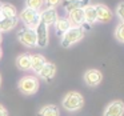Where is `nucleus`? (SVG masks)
<instances>
[{
    "label": "nucleus",
    "instance_id": "f257e3e1",
    "mask_svg": "<svg viewBox=\"0 0 124 116\" xmlns=\"http://www.w3.org/2000/svg\"><path fill=\"white\" fill-rule=\"evenodd\" d=\"M84 35H85V30L83 27H71L67 32H64L60 38V44L63 48H70V47L75 46L80 40H83Z\"/></svg>",
    "mask_w": 124,
    "mask_h": 116
},
{
    "label": "nucleus",
    "instance_id": "f03ea898",
    "mask_svg": "<svg viewBox=\"0 0 124 116\" xmlns=\"http://www.w3.org/2000/svg\"><path fill=\"white\" fill-rule=\"evenodd\" d=\"M62 105L68 112H75V111H79L84 107V97L79 92L71 91L64 96V99L62 101Z\"/></svg>",
    "mask_w": 124,
    "mask_h": 116
},
{
    "label": "nucleus",
    "instance_id": "7ed1b4c3",
    "mask_svg": "<svg viewBox=\"0 0 124 116\" xmlns=\"http://www.w3.org/2000/svg\"><path fill=\"white\" fill-rule=\"evenodd\" d=\"M39 87H40V84H39V79L36 76H24L17 83L19 91L23 95H27V96L35 95L39 91Z\"/></svg>",
    "mask_w": 124,
    "mask_h": 116
},
{
    "label": "nucleus",
    "instance_id": "20e7f679",
    "mask_svg": "<svg viewBox=\"0 0 124 116\" xmlns=\"http://www.w3.org/2000/svg\"><path fill=\"white\" fill-rule=\"evenodd\" d=\"M19 19L22 20V23L25 25V28L30 30H35L40 23V12L33 11L30 8H24L19 15Z\"/></svg>",
    "mask_w": 124,
    "mask_h": 116
},
{
    "label": "nucleus",
    "instance_id": "39448f33",
    "mask_svg": "<svg viewBox=\"0 0 124 116\" xmlns=\"http://www.w3.org/2000/svg\"><path fill=\"white\" fill-rule=\"evenodd\" d=\"M17 40L23 44V46L28 47V48H33L36 47V33L35 30H30V28H23L17 32L16 35Z\"/></svg>",
    "mask_w": 124,
    "mask_h": 116
},
{
    "label": "nucleus",
    "instance_id": "423d86ee",
    "mask_svg": "<svg viewBox=\"0 0 124 116\" xmlns=\"http://www.w3.org/2000/svg\"><path fill=\"white\" fill-rule=\"evenodd\" d=\"M35 33H36V47H39V48H46L48 46V39H49L48 33L49 32H48V27L41 20L39 23V25L35 28Z\"/></svg>",
    "mask_w": 124,
    "mask_h": 116
},
{
    "label": "nucleus",
    "instance_id": "0eeeda50",
    "mask_svg": "<svg viewBox=\"0 0 124 116\" xmlns=\"http://www.w3.org/2000/svg\"><path fill=\"white\" fill-rule=\"evenodd\" d=\"M84 83L88 87H97L103 80V73L99 70H87L83 75Z\"/></svg>",
    "mask_w": 124,
    "mask_h": 116
},
{
    "label": "nucleus",
    "instance_id": "6e6552de",
    "mask_svg": "<svg viewBox=\"0 0 124 116\" xmlns=\"http://www.w3.org/2000/svg\"><path fill=\"white\" fill-rule=\"evenodd\" d=\"M96 8V22L97 23H108L112 20L113 14L105 4H95Z\"/></svg>",
    "mask_w": 124,
    "mask_h": 116
},
{
    "label": "nucleus",
    "instance_id": "1a4fd4ad",
    "mask_svg": "<svg viewBox=\"0 0 124 116\" xmlns=\"http://www.w3.org/2000/svg\"><path fill=\"white\" fill-rule=\"evenodd\" d=\"M123 115H124V103L121 100L111 101L103 112V116H123Z\"/></svg>",
    "mask_w": 124,
    "mask_h": 116
},
{
    "label": "nucleus",
    "instance_id": "9d476101",
    "mask_svg": "<svg viewBox=\"0 0 124 116\" xmlns=\"http://www.w3.org/2000/svg\"><path fill=\"white\" fill-rule=\"evenodd\" d=\"M57 19H59V15H57L56 8H46L40 12V20L48 28L51 27V25H54Z\"/></svg>",
    "mask_w": 124,
    "mask_h": 116
},
{
    "label": "nucleus",
    "instance_id": "9b49d317",
    "mask_svg": "<svg viewBox=\"0 0 124 116\" xmlns=\"http://www.w3.org/2000/svg\"><path fill=\"white\" fill-rule=\"evenodd\" d=\"M68 20L71 22L72 27H83V24H85L83 7L78 8V9H73L72 12H70L68 14Z\"/></svg>",
    "mask_w": 124,
    "mask_h": 116
},
{
    "label": "nucleus",
    "instance_id": "f8f14e48",
    "mask_svg": "<svg viewBox=\"0 0 124 116\" xmlns=\"http://www.w3.org/2000/svg\"><path fill=\"white\" fill-rule=\"evenodd\" d=\"M38 75L46 81H52V79H54L55 75H56V65H55L54 63L47 62Z\"/></svg>",
    "mask_w": 124,
    "mask_h": 116
},
{
    "label": "nucleus",
    "instance_id": "ddd939ff",
    "mask_svg": "<svg viewBox=\"0 0 124 116\" xmlns=\"http://www.w3.org/2000/svg\"><path fill=\"white\" fill-rule=\"evenodd\" d=\"M47 63L46 57L40 54H35V55H31V70L33 71L35 73H39L40 70L44 67V64Z\"/></svg>",
    "mask_w": 124,
    "mask_h": 116
},
{
    "label": "nucleus",
    "instance_id": "4468645a",
    "mask_svg": "<svg viewBox=\"0 0 124 116\" xmlns=\"http://www.w3.org/2000/svg\"><path fill=\"white\" fill-rule=\"evenodd\" d=\"M84 11V20L87 24H95L96 22V8L93 4H87L83 7Z\"/></svg>",
    "mask_w": 124,
    "mask_h": 116
},
{
    "label": "nucleus",
    "instance_id": "2eb2a0df",
    "mask_svg": "<svg viewBox=\"0 0 124 116\" xmlns=\"http://www.w3.org/2000/svg\"><path fill=\"white\" fill-rule=\"evenodd\" d=\"M0 16L8 17V19H15L17 17V11L14 4L9 3H1V9H0Z\"/></svg>",
    "mask_w": 124,
    "mask_h": 116
},
{
    "label": "nucleus",
    "instance_id": "dca6fc26",
    "mask_svg": "<svg viewBox=\"0 0 124 116\" xmlns=\"http://www.w3.org/2000/svg\"><path fill=\"white\" fill-rule=\"evenodd\" d=\"M16 24H17V17H15V19H8V17L0 16V33L12 31L16 27Z\"/></svg>",
    "mask_w": 124,
    "mask_h": 116
},
{
    "label": "nucleus",
    "instance_id": "f3484780",
    "mask_svg": "<svg viewBox=\"0 0 124 116\" xmlns=\"http://www.w3.org/2000/svg\"><path fill=\"white\" fill-rule=\"evenodd\" d=\"M54 25H55L56 32L59 33L60 36H62L64 32H67V31L72 27V24H71V22L68 20V17H59V19L55 22Z\"/></svg>",
    "mask_w": 124,
    "mask_h": 116
},
{
    "label": "nucleus",
    "instance_id": "a211bd4d",
    "mask_svg": "<svg viewBox=\"0 0 124 116\" xmlns=\"http://www.w3.org/2000/svg\"><path fill=\"white\" fill-rule=\"evenodd\" d=\"M16 65L20 71H30L31 70V55L23 54L16 57Z\"/></svg>",
    "mask_w": 124,
    "mask_h": 116
},
{
    "label": "nucleus",
    "instance_id": "6ab92c4d",
    "mask_svg": "<svg viewBox=\"0 0 124 116\" xmlns=\"http://www.w3.org/2000/svg\"><path fill=\"white\" fill-rule=\"evenodd\" d=\"M83 3H84V0H63L62 6H63V9H64L67 14H70L73 9L81 8V7H83Z\"/></svg>",
    "mask_w": 124,
    "mask_h": 116
},
{
    "label": "nucleus",
    "instance_id": "aec40b11",
    "mask_svg": "<svg viewBox=\"0 0 124 116\" xmlns=\"http://www.w3.org/2000/svg\"><path fill=\"white\" fill-rule=\"evenodd\" d=\"M38 116H60V111L56 105L54 104H48V105H44L39 109Z\"/></svg>",
    "mask_w": 124,
    "mask_h": 116
},
{
    "label": "nucleus",
    "instance_id": "412c9836",
    "mask_svg": "<svg viewBox=\"0 0 124 116\" xmlns=\"http://www.w3.org/2000/svg\"><path fill=\"white\" fill-rule=\"evenodd\" d=\"M24 4H25V8H30V9H33V11L40 12V9L44 6V0H25Z\"/></svg>",
    "mask_w": 124,
    "mask_h": 116
},
{
    "label": "nucleus",
    "instance_id": "4be33fe9",
    "mask_svg": "<svg viewBox=\"0 0 124 116\" xmlns=\"http://www.w3.org/2000/svg\"><path fill=\"white\" fill-rule=\"evenodd\" d=\"M115 39L120 43H124V22H120L115 30Z\"/></svg>",
    "mask_w": 124,
    "mask_h": 116
},
{
    "label": "nucleus",
    "instance_id": "5701e85b",
    "mask_svg": "<svg viewBox=\"0 0 124 116\" xmlns=\"http://www.w3.org/2000/svg\"><path fill=\"white\" fill-rule=\"evenodd\" d=\"M116 15H117V17L121 22H124V1L117 4V7H116Z\"/></svg>",
    "mask_w": 124,
    "mask_h": 116
},
{
    "label": "nucleus",
    "instance_id": "b1692460",
    "mask_svg": "<svg viewBox=\"0 0 124 116\" xmlns=\"http://www.w3.org/2000/svg\"><path fill=\"white\" fill-rule=\"evenodd\" d=\"M62 1L63 0H44V4L47 6V8H56L62 4Z\"/></svg>",
    "mask_w": 124,
    "mask_h": 116
},
{
    "label": "nucleus",
    "instance_id": "393cba45",
    "mask_svg": "<svg viewBox=\"0 0 124 116\" xmlns=\"http://www.w3.org/2000/svg\"><path fill=\"white\" fill-rule=\"evenodd\" d=\"M0 116H8V111L4 105L0 104Z\"/></svg>",
    "mask_w": 124,
    "mask_h": 116
},
{
    "label": "nucleus",
    "instance_id": "a878e982",
    "mask_svg": "<svg viewBox=\"0 0 124 116\" xmlns=\"http://www.w3.org/2000/svg\"><path fill=\"white\" fill-rule=\"evenodd\" d=\"M1 41H3V36H1V33H0V44H1Z\"/></svg>",
    "mask_w": 124,
    "mask_h": 116
},
{
    "label": "nucleus",
    "instance_id": "bb28decb",
    "mask_svg": "<svg viewBox=\"0 0 124 116\" xmlns=\"http://www.w3.org/2000/svg\"><path fill=\"white\" fill-rule=\"evenodd\" d=\"M0 85H1V75H0Z\"/></svg>",
    "mask_w": 124,
    "mask_h": 116
},
{
    "label": "nucleus",
    "instance_id": "cd10ccee",
    "mask_svg": "<svg viewBox=\"0 0 124 116\" xmlns=\"http://www.w3.org/2000/svg\"><path fill=\"white\" fill-rule=\"evenodd\" d=\"M0 59H1V48H0Z\"/></svg>",
    "mask_w": 124,
    "mask_h": 116
}]
</instances>
